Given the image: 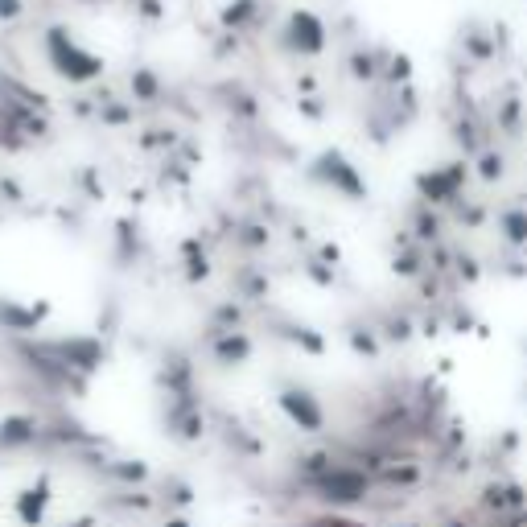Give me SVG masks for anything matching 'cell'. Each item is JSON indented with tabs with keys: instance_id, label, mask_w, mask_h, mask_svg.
I'll use <instances>...</instances> for the list:
<instances>
[{
	"instance_id": "ac0fdd59",
	"label": "cell",
	"mask_w": 527,
	"mask_h": 527,
	"mask_svg": "<svg viewBox=\"0 0 527 527\" xmlns=\"http://www.w3.org/2000/svg\"><path fill=\"white\" fill-rule=\"evenodd\" d=\"M161 527H194V523H190L186 515H165V519H161Z\"/></svg>"
},
{
	"instance_id": "9c48e42d",
	"label": "cell",
	"mask_w": 527,
	"mask_h": 527,
	"mask_svg": "<svg viewBox=\"0 0 527 527\" xmlns=\"http://www.w3.org/2000/svg\"><path fill=\"white\" fill-rule=\"evenodd\" d=\"M313 178L326 182L330 190H338V194L350 198V202H363V198H367V182L359 178V169L350 165L342 153H326V157L318 161V169H313Z\"/></svg>"
},
{
	"instance_id": "2e32d148",
	"label": "cell",
	"mask_w": 527,
	"mask_h": 527,
	"mask_svg": "<svg viewBox=\"0 0 527 527\" xmlns=\"http://www.w3.org/2000/svg\"><path fill=\"white\" fill-rule=\"evenodd\" d=\"M396 272H400V276H416V272H420V248H408V252L396 260Z\"/></svg>"
},
{
	"instance_id": "9a60e30c",
	"label": "cell",
	"mask_w": 527,
	"mask_h": 527,
	"mask_svg": "<svg viewBox=\"0 0 527 527\" xmlns=\"http://www.w3.org/2000/svg\"><path fill=\"white\" fill-rule=\"evenodd\" d=\"M182 260H186V280H206V272H210V264H206V252L198 248V243L190 239L186 248H182Z\"/></svg>"
},
{
	"instance_id": "e0dca14e",
	"label": "cell",
	"mask_w": 527,
	"mask_h": 527,
	"mask_svg": "<svg viewBox=\"0 0 527 527\" xmlns=\"http://www.w3.org/2000/svg\"><path fill=\"white\" fill-rule=\"evenodd\" d=\"M21 13H25L21 0H0V21H17Z\"/></svg>"
},
{
	"instance_id": "8fae6325",
	"label": "cell",
	"mask_w": 527,
	"mask_h": 527,
	"mask_svg": "<svg viewBox=\"0 0 527 527\" xmlns=\"http://www.w3.org/2000/svg\"><path fill=\"white\" fill-rule=\"evenodd\" d=\"M140 252H145V239H140V227H136L132 219L116 223V248H112L116 264H120V268H132V264L140 260Z\"/></svg>"
},
{
	"instance_id": "52a82bcc",
	"label": "cell",
	"mask_w": 527,
	"mask_h": 527,
	"mask_svg": "<svg viewBox=\"0 0 527 527\" xmlns=\"http://www.w3.org/2000/svg\"><path fill=\"white\" fill-rule=\"evenodd\" d=\"M50 507H54V478L50 474H38L13 495V519L21 527H42L50 519Z\"/></svg>"
},
{
	"instance_id": "7c38bea8",
	"label": "cell",
	"mask_w": 527,
	"mask_h": 527,
	"mask_svg": "<svg viewBox=\"0 0 527 527\" xmlns=\"http://www.w3.org/2000/svg\"><path fill=\"white\" fill-rule=\"evenodd\" d=\"M190 503H194V486L182 482V478H165V486H161V507L169 515H182V507H190Z\"/></svg>"
},
{
	"instance_id": "30bf717a",
	"label": "cell",
	"mask_w": 527,
	"mask_h": 527,
	"mask_svg": "<svg viewBox=\"0 0 527 527\" xmlns=\"http://www.w3.org/2000/svg\"><path fill=\"white\" fill-rule=\"evenodd\" d=\"M210 359L219 367H243L252 359V338L243 330H223V334H210Z\"/></svg>"
},
{
	"instance_id": "5bb4252c",
	"label": "cell",
	"mask_w": 527,
	"mask_h": 527,
	"mask_svg": "<svg viewBox=\"0 0 527 527\" xmlns=\"http://www.w3.org/2000/svg\"><path fill=\"white\" fill-rule=\"evenodd\" d=\"M350 346H355V355H367V359H379V350H383L379 330L371 326H350Z\"/></svg>"
},
{
	"instance_id": "5b68a950",
	"label": "cell",
	"mask_w": 527,
	"mask_h": 527,
	"mask_svg": "<svg viewBox=\"0 0 527 527\" xmlns=\"http://www.w3.org/2000/svg\"><path fill=\"white\" fill-rule=\"evenodd\" d=\"M161 400H165V408H161L165 433L178 445H194L206 433V416L198 408V396H161Z\"/></svg>"
},
{
	"instance_id": "277c9868",
	"label": "cell",
	"mask_w": 527,
	"mask_h": 527,
	"mask_svg": "<svg viewBox=\"0 0 527 527\" xmlns=\"http://www.w3.org/2000/svg\"><path fill=\"white\" fill-rule=\"evenodd\" d=\"M46 441V420L33 412H9L0 416V462L17 453H38Z\"/></svg>"
},
{
	"instance_id": "ba28073f",
	"label": "cell",
	"mask_w": 527,
	"mask_h": 527,
	"mask_svg": "<svg viewBox=\"0 0 527 527\" xmlns=\"http://www.w3.org/2000/svg\"><path fill=\"white\" fill-rule=\"evenodd\" d=\"M313 490H318V499H322V503H330V507H346V503H359V499H367L371 482H367L359 470L330 466L322 478H313Z\"/></svg>"
},
{
	"instance_id": "d6986e66",
	"label": "cell",
	"mask_w": 527,
	"mask_h": 527,
	"mask_svg": "<svg viewBox=\"0 0 527 527\" xmlns=\"http://www.w3.org/2000/svg\"><path fill=\"white\" fill-rule=\"evenodd\" d=\"M62 527H95V519H91V515H83V519H70V523H62Z\"/></svg>"
},
{
	"instance_id": "3957f363",
	"label": "cell",
	"mask_w": 527,
	"mask_h": 527,
	"mask_svg": "<svg viewBox=\"0 0 527 527\" xmlns=\"http://www.w3.org/2000/svg\"><path fill=\"white\" fill-rule=\"evenodd\" d=\"M50 313H54L50 301H25V297L0 293V334L5 338H38V330L46 326Z\"/></svg>"
},
{
	"instance_id": "8992f818",
	"label": "cell",
	"mask_w": 527,
	"mask_h": 527,
	"mask_svg": "<svg viewBox=\"0 0 527 527\" xmlns=\"http://www.w3.org/2000/svg\"><path fill=\"white\" fill-rule=\"evenodd\" d=\"M276 404H280V412H285L301 433H322L326 429V408H322V400L313 396L309 388H301V383H280Z\"/></svg>"
},
{
	"instance_id": "4fadbf2b",
	"label": "cell",
	"mask_w": 527,
	"mask_h": 527,
	"mask_svg": "<svg viewBox=\"0 0 527 527\" xmlns=\"http://www.w3.org/2000/svg\"><path fill=\"white\" fill-rule=\"evenodd\" d=\"M499 231H503L507 243H527V210H519V206L503 210V215H499Z\"/></svg>"
},
{
	"instance_id": "7a4b0ae2",
	"label": "cell",
	"mask_w": 527,
	"mask_h": 527,
	"mask_svg": "<svg viewBox=\"0 0 527 527\" xmlns=\"http://www.w3.org/2000/svg\"><path fill=\"white\" fill-rule=\"evenodd\" d=\"M46 62H50L54 75L66 79V83H91V79H99V70H103V62L91 50H83L66 29H46Z\"/></svg>"
},
{
	"instance_id": "6da1fadb",
	"label": "cell",
	"mask_w": 527,
	"mask_h": 527,
	"mask_svg": "<svg viewBox=\"0 0 527 527\" xmlns=\"http://www.w3.org/2000/svg\"><path fill=\"white\" fill-rule=\"evenodd\" d=\"M33 342H38L58 367L75 371L83 379H91L103 363H108V342L99 334H58V338H33Z\"/></svg>"
}]
</instances>
